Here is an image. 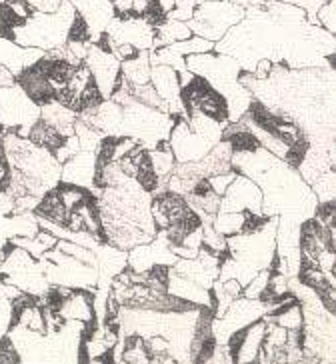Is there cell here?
Here are the masks:
<instances>
[{"label":"cell","mask_w":336,"mask_h":364,"mask_svg":"<svg viewBox=\"0 0 336 364\" xmlns=\"http://www.w3.org/2000/svg\"><path fill=\"white\" fill-rule=\"evenodd\" d=\"M244 12L246 11L232 0H202L196 4L186 24L196 36L218 43L237 22L244 18Z\"/></svg>","instance_id":"obj_5"},{"label":"cell","mask_w":336,"mask_h":364,"mask_svg":"<svg viewBox=\"0 0 336 364\" xmlns=\"http://www.w3.org/2000/svg\"><path fill=\"white\" fill-rule=\"evenodd\" d=\"M151 203V193L131 176L104 186L97 198L104 242L122 250L151 242L158 232L152 220Z\"/></svg>","instance_id":"obj_1"},{"label":"cell","mask_w":336,"mask_h":364,"mask_svg":"<svg viewBox=\"0 0 336 364\" xmlns=\"http://www.w3.org/2000/svg\"><path fill=\"white\" fill-rule=\"evenodd\" d=\"M281 2H288V4H294L298 9H303L306 12V21L310 24H318L316 22V11L325 4L326 0H281Z\"/></svg>","instance_id":"obj_25"},{"label":"cell","mask_w":336,"mask_h":364,"mask_svg":"<svg viewBox=\"0 0 336 364\" xmlns=\"http://www.w3.org/2000/svg\"><path fill=\"white\" fill-rule=\"evenodd\" d=\"M168 48H173L174 53L183 54V56H188V54H200L215 50V43H212V41H206L202 36L193 34V36H188L186 41L168 44Z\"/></svg>","instance_id":"obj_21"},{"label":"cell","mask_w":336,"mask_h":364,"mask_svg":"<svg viewBox=\"0 0 336 364\" xmlns=\"http://www.w3.org/2000/svg\"><path fill=\"white\" fill-rule=\"evenodd\" d=\"M234 176H237V171L218 172V174H212V176H208L206 181H208V184H210L212 193H217L218 196H222V194L227 193L228 186H230V182L234 181Z\"/></svg>","instance_id":"obj_24"},{"label":"cell","mask_w":336,"mask_h":364,"mask_svg":"<svg viewBox=\"0 0 336 364\" xmlns=\"http://www.w3.org/2000/svg\"><path fill=\"white\" fill-rule=\"evenodd\" d=\"M174 120L176 117H173L170 112H163L136 100H129L122 105L120 136L136 139L144 149L152 150L161 140L170 136Z\"/></svg>","instance_id":"obj_4"},{"label":"cell","mask_w":336,"mask_h":364,"mask_svg":"<svg viewBox=\"0 0 336 364\" xmlns=\"http://www.w3.org/2000/svg\"><path fill=\"white\" fill-rule=\"evenodd\" d=\"M310 191L315 193L316 200L318 203H330L336 198V174L335 168L323 172L313 184H310Z\"/></svg>","instance_id":"obj_20"},{"label":"cell","mask_w":336,"mask_h":364,"mask_svg":"<svg viewBox=\"0 0 336 364\" xmlns=\"http://www.w3.org/2000/svg\"><path fill=\"white\" fill-rule=\"evenodd\" d=\"M97 176V152L94 150H78L75 156L60 164V182L75 184L85 191H94Z\"/></svg>","instance_id":"obj_12"},{"label":"cell","mask_w":336,"mask_h":364,"mask_svg":"<svg viewBox=\"0 0 336 364\" xmlns=\"http://www.w3.org/2000/svg\"><path fill=\"white\" fill-rule=\"evenodd\" d=\"M34 12H55L63 4V0H24Z\"/></svg>","instance_id":"obj_28"},{"label":"cell","mask_w":336,"mask_h":364,"mask_svg":"<svg viewBox=\"0 0 336 364\" xmlns=\"http://www.w3.org/2000/svg\"><path fill=\"white\" fill-rule=\"evenodd\" d=\"M12 82H14V75H12L6 66L0 65V88H2V86L12 85Z\"/></svg>","instance_id":"obj_30"},{"label":"cell","mask_w":336,"mask_h":364,"mask_svg":"<svg viewBox=\"0 0 336 364\" xmlns=\"http://www.w3.org/2000/svg\"><path fill=\"white\" fill-rule=\"evenodd\" d=\"M75 16L76 11L70 0H63V4L55 12L33 11L26 21L12 28L9 38L21 46H33L48 53L65 46L68 41V28Z\"/></svg>","instance_id":"obj_3"},{"label":"cell","mask_w":336,"mask_h":364,"mask_svg":"<svg viewBox=\"0 0 336 364\" xmlns=\"http://www.w3.org/2000/svg\"><path fill=\"white\" fill-rule=\"evenodd\" d=\"M151 85L158 92L168 107V112L173 117L186 114L185 102H183V88L178 82V73L173 66L166 65H152L151 66Z\"/></svg>","instance_id":"obj_11"},{"label":"cell","mask_w":336,"mask_h":364,"mask_svg":"<svg viewBox=\"0 0 336 364\" xmlns=\"http://www.w3.org/2000/svg\"><path fill=\"white\" fill-rule=\"evenodd\" d=\"M244 223H246V213H222V210H218L215 215V220H212V226L218 235L232 236L242 232Z\"/></svg>","instance_id":"obj_19"},{"label":"cell","mask_w":336,"mask_h":364,"mask_svg":"<svg viewBox=\"0 0 336 364\" xmlns=\"http://www.w3.org/2000/svg\"><path fill=\"white\" fill-rule=\"evenodd\" d=\"M40 118V107L28 97L18 82L0 88V129L16 132L18 129L31 130Z\"/></svg>","instance_id":"obj_7"},{"label":"cell","mask_w":336,"mask_h":364,"mask_svg":"<svg viewBox=\"0 0 336 364\" xmlns=\"http://www.w3.org/2000/svg\"><path fill=\"white\" fill-rule=\"evenodd\" d=\"M0 2H2V4H6V2H12V0H0Z\"/></svg>","instance_id":"obj_32"},{"label":"cell","mask_w":336,"mask_h":364,"mask_svg":"<svg viewBox=\"0 0 336 364\" xmlns=\"http://www.w3.org/2000/svg\"><path fill=\"white\" fill-rule=\"evenodd\" d=\"M151 53L139 50L136 56L120 63V76L132 86L151 82Z\"/></svg>","instance_id":"obj_17"},{"label":"cell","mask_w":336,"mask_h":364,"mask_svg":"<svg viewBox=\"0 0 336 364\" xmlns=\"http://www.w3.org/2000/svg\"><path fill=\"white\" fill-rule=\"evenodd\" d=\"M44 56V50L33 46H21L6 36H0V65L6 66L12 75L18 76L28 66L36 65Z\"/></svg>","instance_id":"obj_13"},{"label":"cell","mask_w":336,"mask_h":364,"mask_svg":"<svg viewBox=\"0 0 336 364\" xmlns=\"http://www.w3.org/2000/svg\"><path fill=\"white\" fill-rule=\"evenodd\" d=\"M269 314V304L261 299H246L240 294L230 302L222 316H215L210 322V332L217 344H227L234 332L246 328L252 322L261 321Z\"/></svg>","instance_id":"obj_6"},{"label":"cell","mask_w":336,"mask_h":364,"mask_svg":"<svg viewBox=\"0 0 336 364\" xmlns=\"http://www.w3.org/2000/svg\"><path fill=\"white\" fill-rule=\"evenodd\" d=\"M166 292L176 296V299L185 300V302H190L195 306H208V309H212V292L210 290L198 287L193 280L185 279V277L174 274L170 268H168Z\"/></svg>","instance_id":"obj_15"},{"label":"cell","mask_w":336,"mask_h":364,"mask_svg":"<svg viewBox=\"0 0 336 364\" xmlns=\"http://www.w3.org/2000/svg\"><path fill=\"white\" fill-rule=\"evenodd\" d=\"M188 36H193V33H190L186 22L164 18L154 28V44H152V48H161V46H168V44L173 43H180V41H186Z\"/></svg>","instance_id":"obj_18"},{"label":"cell","mask_w":336,"mask_h":364,"mask_svg":"<svg viewBox=\"0 0 336 364\" xmlns=\"http://www.w3.org/2000/svg\"><path fill=\"white\" fill-rule=\"evenodd\" d=\"M132 2H134V0H110L112 11H114V16H119V18L132 16V14H134V12H132ZM134 16H136V14H134Z\"/></svg>","instance_id":"obj_29"},{"label":"cell","mask_w":336,"mask_h":364,"mask_svg":"<svg viewBox=\"0 0 336 364\" xmlns=\"http://www.w3.org/2000/svg\"><path fill=\"white\" fill-rule=\"evenodd\" d=\"M264 332H266V321L264 318L252 322L242 331L234 332L227 343L230 360L239 364L256 363V356L261 353L262 341H264Z\"/></svg>","instance_id":"obj_10"},{"label":"cell","mask_w":336,"mask_h":364,"mask_svg":"<svg viewBox=\"0 0 336 364\" xmlns=\"http://www.w3.org/2000/svg\"><path fill=\"white\" fill-rule=\"evenodd\" d=\"M0 363H21V356L9 338V334L0 336Z\"/></svg>","instance_id":"obj_27"},{"label":"cell","mask_w":336,"mask_h":364,"mask_svg":"<svg viewBox=\"0 0 336 364\" xmlns=\"http://www.w3.org/2000/svg\"><path fill=\"white\" fill-rule=\"evenodd\" d=\"M232 2H237V4L242 6L244 11H246V9H252V6H262V4H264V0H232Z\"/></svg>","instance_id":"obj_31"},{"label":"cell","mask_w":336,"mask_h":364,"mask_svg":"<svg viewBox=\"0 0 336 364\" xmlns=\"http://www.w3.org/2000/svg\"><path fill=\"white\" fill-rule=\"evenodd\" d=\"M76 117H78L76 110L65 107V105H60L56 100H50V102H46V105L40 107V120H44L46 124H50L65 139L70 136V134H75Z\"/></svg>","instance_id":"obj_16"},{"label":"cell","mask_w":336,"mask_h":364,"mask_svg":"<svg viewBox=\"0 0 336 364\" xmlns=\"http://www.w3.org/2000/svg\"><path fill=\"white\" fill-rule=\"evenodd\" d=\"M218 210L222 213H254L262 215V193L250 176L237 172L227 193L220 196Z\"/></svg>","instance_id":"obj_9"},{"label":"cell","mask_w":336,"mask_h":364,"mask_svg":"<svg viewBox=\"0 0 336 364\" xmlns=\"http://www.w3.org/2000/svg\"><path fill=\"white\" fill-rule=\"evenodd\" d=\"M316 22L330 34H336V0H326L316 11Z\"/></svg>","instance_id":"obj_22"},{"label":"cell","mask_w":336,"mask_h":364,"mask_svg":"<svg viewBox=\"0 0 336 364\" xmlns=\"http://www.w3.org/2000/svg\"><path fill=\"white\" fill-rule=\"evenodd\" d=\"M85 65L90 70L92 82L97 85L102 98L112 97V90L120 78V60L114 56V53L98 43H90Z\"/></svg>","instance_id":"obj_8"},{"label":"cell","mask_w":336,"mask_h":364,"mask_svg":"<svg viewBox=\"0 0 336 364\" xmlns=\"http://www.w3.org/2000/svg\"><path fill=\"white\" fill-rule=\"evenodd\" d=\"M186 70L202 78L212 86L227 102L228 122H237L246 114L250 102L254 100L252 92L239 82L240 65L237 58L210 50V53L188 54L185 56Z\"/></svg>","instance_id":"obj_2"},{"label":"cell","mask_w":336,"mask_h":364,"mask_svg":"<svg viewBox=\"0 0 336 364\" xmlns=\"http://www.w3.org/2000/svg\"><path fill=\"white\" fill-rule=\"evenodd\" d=\"M12 326V306L6 294H0V336H4Z\"/></svg>","instance_id":"obj_26"},{"label":"cell","mask_w":336,"mask_h":364,"mask_svg":"<svg viewBox=\"0 0 336 364\" xmlns=\"http://www.w3.org/2000/svg\"><path fill=\"white\" fill-rule=\"evenodd\" d=\"M269 277H271V268L259 270L256 277L242 289V296H246V299H261L262 292L266 290V284H269Z\"/></svg>","instance_id":"obj_23"},{"label":"cell","mask_w":336,"mask_h":364,"mask_svg":"<svg viewBox=\"0 0 336 364\" xmlns=\"http://www.w3.org/2000/svg\"><path fill=\"white\" fill-rule=\"evenodd\" d=\"M92 292L94 290H70L63 299V302H60L58 311H56L60 314V318H65V321H80L87 322V324L94 321Z\"/></svg>","instance_id":"obj_14"}]
</instances>
